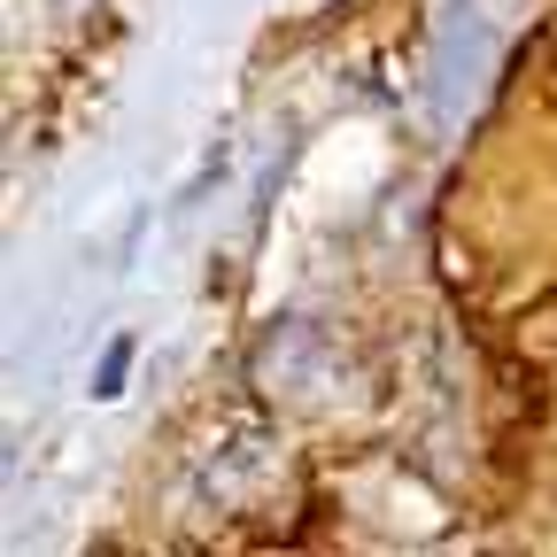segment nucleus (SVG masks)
<instances>
[{"mask_svg":"<svg viewBox=\"0 0 557 557\" xmlns=\"http://www.w3.org/2000/svg\"><path fill=\"white\" fill-rule=\"evenodd\" d=\"M263 472H271V434L248 426V418H233L225 434H209V449L194 457V487H201V504H209V511L248 504L256 487H263Z\"/></svg>","mask_w":557,"mask_h":557,"instance_id":"nucleus-1","label":"nucleus"},{"mask_svg":"<svg viewBox=\"0 0 557 557\" xmlns=\"http://www.w3.org/2000/svg\"><path fill=\"white\" fill-rule=\"evenodd\" d=\"M318 364H325L318 325H278V333L263 341V357H256V372H263L271 387H287V395H310V387H318Z\"/></svg>","mask_w":557,"mask_h":557,"instance_id":"nucleus-2","label":"nucleus"},{"mask_svg":"<svg viewBox=\"0 0 557 557\" xmlns=\"http://www.w3.org/2000/svg\"><path fill=\"white\" fill-rule=\"evenodd\" d=\"M124 380H132V333H116V341H109V357L94 364V403H116Z\"/></svg>","mask_w":557,"mask_h":557,"instance_id":"nucleus-3","label":"nucleus"}]
</instances>
